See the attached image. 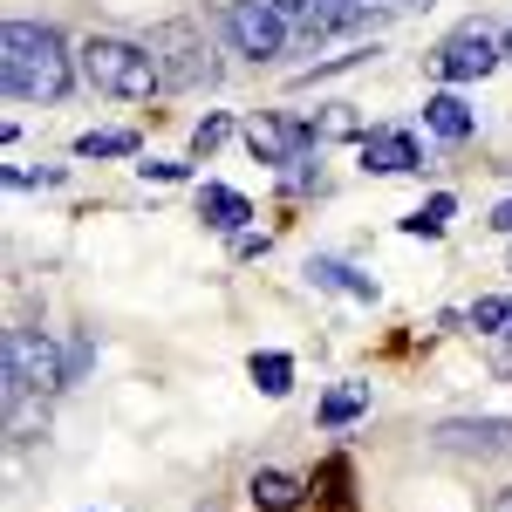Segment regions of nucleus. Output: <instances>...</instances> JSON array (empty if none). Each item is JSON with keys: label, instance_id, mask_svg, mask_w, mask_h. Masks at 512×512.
Listing matches in <instances>:
<instances>
[{"label": "nucleus", "instance_id": "18", "mask_svg": "<svg viewBox=\"0 0 512 512\" xmlns=\"http://www.w3.org/2000/svg\"><path fill=\"white\" fill-rule=\"evenodd\" d=\"M465 321H472L478 335H506V328H512V294H485Z\"/></svg>", "mask_w": 512, "mask_h": 512}, {"label": "nucleus", "instance_id": "12", "mask_svg": "<svg viewBox=\"0 0 512 512\" xmlns=\"http://www.w3.org/2000/svg\"><path fill=\"white\" fill-rule=\"evenodd\" d=\"M308 280L315 287H335V294H349V301H376V280L342 267V260H308Z\"/></svg>", "mask_w": 512, "mask_h": 512}, {"label": "nucleus", "instance_id": "21", "mask_svg": "<svg viewBox=\"0 0 512 512\" xmlns=\"http://www.w3.org/2000/svg\"><path fill=\"white\" fill-rule=\"evenodd\" d=\"M137 171H144L151 185H185V178H192L185 164H171V158H151V164H137Z\"/></svg>", "mask_w": 512, "mask_h": 512}, {"label": "nucleus", "instance_id": "13", "mask_svg": "<svg viewBox=\"0 0 512 512\" xmlns=\"http://www.w3.org/2000/svg\"><path fill=\"white\" fill-rule=\"evenodd\" d=\"M362 410H369V383H342V390H328V396H321V424H328V431L355 424Z\"/></svg>", "mask_w": 512, "mask_h": 512}, {"label": "nucleus", "instance_id": "3", "mask_svg": "<svg viewBox=\"0 0 512 512\" xmlns=\"http://www.w3.org/2000/svg\"><path fill=\"white\" fill-rule=\"evenodd\" d=\"M62 383H69V362L55 355V342L41 328H7V403L55 396Z\"/></svg>", "mask_w": 512, "mask_h": 512}, {"label": "nucleus", "instance_id": "14", "mask_svg": "<svg viewBox=\"0 0 512 512\" xmlns=\"http://www.w3.org/2000/svg\"><path fill=\"white\" fill-rule=\"evenodd\" d=\"M451 219H458V198H451V192H437V198H424V205H417V212L403 219V233H417V239H437L444 226H451Z\"/></svg>", "mask_w": 512, "mask_h": 512}, {"label": "nucleus", "instance_id": "5", "mask_svg": "<svg viewBox=\"0 0 512 512\" xmlns=\"http://www.w3.org/2000/svg\"><path fill=\"white\" fill-rule=\"evenodd\" d=\"M226 41H233V55H246V62H274L280 48L294 41V28L280 21L274 0H233L226 7Z\"/></svg>", "mask_w": 512, "mask_h": 512}, {"label": "nucleus", "instance_id": "15", "mask_svg": "<svg viewBox=\"0 0 512 512\" xmlns=\"http://www.w3.org/2000/svg\"><path fill=\"white\" fill-rule=\"evenodd\" d=\"M246 369H253V383H260V396H287V390H294V355L267 349V355H253Z\"/></svg>", "mask_w": 512, "mask_h": 512}, {"label": "nucleus", "instance_id": "16", "mask_svg": "<svg viewBox=\"0 0 512 512\" xmlns=\"http://www.w3.org/2000/svg\"><path fill=\"white\" fill-rule=\"evenodd\" d=\"M76 158H137V137L130 130H89V137H76Z\"/></svg>", "mask_w": 512, "mask_h": 512}, {"label": "nucleus", "instance_id": "17", "mask_svg": "<svg viewBox=\"0 0 512 512\" xmlns=\"http://www.w3.org/2000/svg\"><path fill=\"white\" fill-rule=\"evenodd\" d=\"M444 444H485V451H499V444H512V424H444Z\"/></svg>", "mask_w": 512, "mask_h": 512}, {"label": "nucleus", "instance_id": "7", "mask_svg": "<svg viewBox=\"0 0 512 512\" xmlns=\"http://www.w3.org/2000/svg\"><path fill=\"white\" fill-rule=\"evenodd\" d=\"M499 55H506V41H492L485 28H458V35L431 55V69L444 82H478V76H492V69H499Z\"/></svg>", "mask_w": 512, "mask_h": 512}, {"label": "nucleus", "instance_id": "22", "mask_svg": "<svg viewBox=\"0 0 512 512\" xmlns=\"http://www.w3.org/2000/svg\"><path fill=\"white\" fill-rule=\"evenodd\" d=\"M233 253L239 260H260L267 253V233H233Z\"/></svg>", "mask_w": 512, "mask_h": 512}, {"label": "nucleus", "instance_id": "8", "mask_svg": "<svg viewBox=\"0 0 512 512\" xmlns=\"http://www.w3.org/2000/svg\"><path fill=\"white\" fill-rule=\"evenodd\" d=\"M362 171H376V178L424 171V151H417V137H410V130H369V137H362Z\"/></svg>", "mask_w": 512, "mask_h": 512}, {"label": "nucleus", "instance_id": "1", "mask_svg": "<svg viewBox=\"0 0 512 512\" xmlns=\"http://www.w3.org/2000/svg\"><path fill=\"white\" fill-rule=\"evenodd\" d=\"M0 82H7V103H62L76 82V55L62 48V35L48 21H7Z\"/></svg>", "mask_w": 512, "mask_h": 512}, {"label": "nucleus", "instance_id": "9", "mask_svg": "<svg viewBox=\"0 0 512 512\" xmlns=\"http://www.w3.org/2000/svg\"><path fill=\"white\" fill-rule=\"evenodd\" d=\"M198 219L212 226V233H246V219H253V205L233 192V185H198Z\"/></svg>", "mask_w": 512, "mask_h": 512}, {"label": "nucleus", "instance_id": "10", "mask_svg": "<svg viewBox=\"0 0 512 512\" xmlns=\"http://www.w3.org/2000/svg\"><path fill=\"white\" fill-rule=\"evenodd\" d=\"M424 123H431V130L444 137V144H465V137L478 130L472 103H465V96H451V89H437L431 103H424Z\"/></svg>", "mask_w": 512, "mask_h": 512}, {"label": "nucleus", "instance_id": "2", "mask_svg": "<svg viewBox=\"0 0 512 512\" xmlns=\"http://www.w3.org/2000/svg\"><path fill=\"white\" fill-rule=\"evenodd\" d=\"M76 69H82V82L103 89V96H151V89H164L151 48L117 41V35H89V41H82V55H76Z\"/></svg>", "mask_w": 512, "mask_h": 512}, {"label": "nucleus", "instance_id": "20", "mask_svg": "<svg viewBox=\"0 0 512 512\" xmlns=\"http://www.w3.org/2000/svg\"><path fill=\"white\" fill-rule=\"evenodd\" d=\"M226 137H233V117H219V110H212V117H205V123H198V130H192V151H198V158H205V151H219Z\"/></svg>", "mask_w": 512, "mask_h": 512}, {"label": "nucleus", "instance_id": "19", "mask_svg": "<svg viewBox=\"0 0 512 512\" xmlns=\"http://www.w3.org/2000/svg\"><path fill=\"white\" fill-rule=\"evenodd\" d=\"M321 499H328V512H349V465H321Z\"/></svg>", "mask_w": 512, "mask_h": 512}, {"label": "nucleus", "instance_id": "24", "mask_svg": "<svg viewBox=\"0 0 512 512\" xmlns=\"http://www.w3.org/2000/svg\"><path fill=\"white\" fill-rule=\"evenodd\" d=\"M499 41H506V55H512V28H506V35H499Z\"/></svg>", "mask_w": 512, "mask_h": 512}, {"label": "nucleus", "instance_id": "6", "mask_svg": "<svg viewBox=\"0 0 512 512\" xmlns=\"http://www.w3.org/2000/svg\"><path fill=\"white\" fill-rule=\"evenodd\" d=\"M315 137H321V130H315V123H301V117H253V123H246V151H253L260 164H280V171L308 158Z\"/></svg>", "mask_w": 512, "mask_h": 512}, {"label": "nucleus", "instance_id": "4", "mask_svg": "<svg viewBox=\"0 0 512 512\" xmlns=\"http://www.w3.org/2000/svg\"><path fill=\"white\" fill-rule=\"evenodd\" d=\"M151 62H158V82L164 89H198V82L219 76V62H212V41L198 35L192 21H164V28H151Z\"/></svg>", "mask_w": 512, "mask_h": 512}, {"label": "nucleus", "instance_id": "23", "mask_svg": "<svg viewBox=\"0 0 512 512\" xmlns=\"http://www.w3.org/2000/svg\"><path fill=\"white\" fill-rule=\"evenodd\" d=\"M492 226H499V233H512V198L499 205V212H492Z\"/></svg>", "mask_w": 512, "mask_h": 512}, {"label": "nucleus", "instance_id": "11", "mask_svg": "<svg viewBox=\"0 0 512 512\" xmlns=\"http://www.w3.org/2000/svg\"><path fill=\"white\" fill-rule=\"evenodd\" d=\"M246 492H253V506H267V512H294L308 485L287 478V472H253V478H246Z\"/></svg>", "mask_w": 512, "mask_h": 512}]
</instances>
